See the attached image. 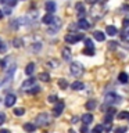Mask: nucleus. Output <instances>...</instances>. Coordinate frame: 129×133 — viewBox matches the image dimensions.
Here are the masks:
<instances>
[{"mask_svg": "<svg viewBox=\"0 0 129 133\" xmlns=\"http://www.w3.org/2000/svg\"><path fill=\"white\" fill-rule=\"evenodd\" d=\"M50 123V118L47 112H42V114L37 115V118L35 121V126H46V125Z\"/></svg>", "mask_w": 129, "mask_h": 133, "instance_id": "1", "label": "nucleus"}, {"mask_svg": "<svg viewBox=\"0 0 129 133\" xmlns=\"http://www.w3.org/2000/svg\"><path fill=\"white\" fill-rule=\"evenodd\" d=\"M69 71H71V74H72L74 76L79 78V76L83 74V66L79 64V62H72V64H71V66H69Z\"/></svg>", "mask_w": 129, "mask_h": 133, "instance_id": "2", "label": "nucleus"}, {"mask_svg": "<svg viewBox=\"0 0 129 133\" xmlns=\"http://www.w3.org/2000/svg\"><path fill=\"white\" fill-rule=\"evenodd\" d=\"M82 39H83L82 33H67L65 35V42L69 44H74V43H76L78 40H82Z\"/></svg>", "mask_w": 129, "mask_h": 133, "instance_id": "3", "label": "nucleus"}, {"mask_svg": "<svg viewBox=\"0 0 129 133\" xmlns=\"http://www.w3.org/2000/svg\"><path fill=\"white\" fill-rule=\"evenodd\" d=\"M64 107H65V103L62 101V100H58L56 103V105H54V108H53V115L60 116L62 114V111H64Z\"/></svg>", "mask_w": 129, "mask_h": 133, "instance_id": "4", "label": "nucleus"}, {"mask_svg": "<svg viewBox=\"0 0 129 133\" xmlns=\"http://www.w3.org/2000/svg\"><path fill=\"white\" fill-rule=\"evenodd\" d=\"M121 96H118V94H115V93H108L107 96H106V104H117V103H121Z\"/></svg>", "mask_w": 129, "mask_h": 133, "instance_id": "5", "label": "nucleus"}, {"mask_svg": "<svg viewBox=\"0 0 129 133\" xmlns=\"http://www.w3.org/2000/svg\"><path fill=\"white\" fill-rule=\"evenodd\" d=\"M35 82H36V79L35 78H28L27 81H24L22 83H21V90H29L31 87L35 86Z\"/></svg>", "mask_w": 129, "mask_h": 133, "instance_id": "6", "label": "nucleus"}, {"mask_svg": "<svg viewBox=\"0 0 129 133\" xmlns=\"http://www.w3.org/2000/svg\"><path fill=\"white\" fill-rule=\"evenodd\" d=\"M15 101H17V97H15L14 94H7L6 96V100H4V105L10 108V107H12L15 104Z\"/></svg>", "mask_w": 129, "mask_h": 133, "instance_id": "7", "label": "nucleus"}, {"mask_svg": "<svg viewBox=\"0 0 129 133\" xmlns=\"http://www.w3.org/2000/svg\"><path fill=\"white\" fill-rule=\"evenodd\" d=\"M115 115V108H108L106 116H104V122H112V118Z\"/></svg>", "mask_w": 129, "mask_h": 133, "instance_id": "8", "label": "nucleus"}, {"mask_svg": "<svg viewBox=\"0 0 129 133\" xmlns=\"http://www.w3.org/2000/svg\"><path fill=\"white\" fill-rule=\"evenodd\" d=\"M46 10L49 11V14H53L54 11H56V3L53 2V0H49V2H46Z\"/></svg>", "mask_w": 129, "mask_h": 133, "instance_id": "9", "label": "nucleus"}, {"mask_svg": "<svg viewBox=\"0 0 129 133\" xmlns=\"http://www.w3.org/2000/svg\"><path fill=\"white\" fill-rule=\"evenodd\" d=\"M76 25H78V28H81V29H89V28H90V24L87 22L85 18H81V19L76 22Z\"/></svg>", "mask_w": 129, "mask_h": 133, "instance_id": "10", "label": "nucleus"}, {"mask_svg": "<svg viewBox=\"0 0 129 133\" xmlns=\"http://www.w3.org/2000/svg\"><path fill=\"white\" fill-rule=\"evenodd\" d=\"M106 33L108 36H115L117 33H118V29H117L115 26H112V25H108V26L106 28Z\"/></svg>", "mask_w": 129, "mask_h": 133, "instance_id": "11", "label": "nucleus"}, {"mask_svg": "<svg viewBox=\"0 0 129 133\" xmlns=\"http://www.w3.org/2000/svg\"><path fill=\"white\" fill-rule=\"evenodd\" d=\"M93 36H94V39L99 40V42H104V40H106V35H104L101 31H94Z\"/></svg>", "mask_w": 129, "mask_h": 133, "instance_id": "12", "label": "nucleus"}, {"mask_svg": "<svg viewBox=\"0 0 129 133\" xmlns=\"http://www.w3.org/2000/svg\"><path fill=\"white\" fill-rule=\"evenodd\" d=\"M54 21V17H53V14H46L43 18H42V22L43 24H46V25H51V22Z\"/></svg>", "mask_w": 129, "mask_h": 133, "instance_id": "13", "label": "nucleus"}, {"mask_svg": "<svg viewBox=\"0 0 129 133\" xmlns=\"http://www.w3.org/2000/svg\"><path fill=\"white\" fill-rule=\"evenodd\" d=\"M76 11H78V15L81 17V18H83V17H85V14H86L85 7H83L82 3H78V4H76Z\"/></svg>", "mask_w": 129, "mask_h": 133, "instance_id": "14", "label": "nucleus"}, {"mask_svg": "<svg viewBox=\"0 0 129 133\" xmlns=\"http://www.w3.org/2000/svg\"><path fill=\"white\" fill-rule=\"evenodd\" d=\"M24 129H25V130H27L28 133H33V132L36 130V126H35V125H33L32 122H27V123L24 125Z\"/></svg>", "mask_w": 129, "mask_h": 133, "instance_id": "15", "label": "nucleus"}, {"mask_svg": "<svg viewBox=\"0 0 129 133\" xmlns=\"http://www.w3.org/2000/svg\"><path fill=\"white\" fill-rule=\"evenodd\" d=\"M81 119L85 125H89V123H92V121H93V115L92 114H85V115H82Z\"/></svg>", "mask_w": 129, "mask_h": 133, "instance_id": "16", "label": "nucleus"}, {"mask_svg": "<svg viewBox=\"0 0 129 133\" xmlns=\"http://www.w3.org/2000/svg\"><path fill=\"white\" fill-rule=\"evenodd\" d=\"M33 71H35V64H33V62H29L27 65V68H25V74H27L28 76H31L33 74Z\"/></svg>", "mask_w": 129, "mask_h": 133, "instance_id": "17", "label": "nucleus"}, {"mask_svg": "<svg viewBox=\"0 0 129 133\" xmlns=\"http://www.w3.org/2000/svg\"><path fill=\"white\" fill-rule=\"evenodd\" d=\"M71 87H72V90H82L83 87H85V85H83L82 82H79V81H75L72 85H71Z\"/></svg>", "mask_w": 129, "mask_h": 133, "instance_id": "18", "label": "nucleus"}, {"mask_svg": "<svg viewBox=\"0 0 129 133\" xmlns=\"http://www.w3.org/2000/svg\"><path fill=\"white\" fill-rule=\"evenodd\" d=\"M118 81H119L121 83H128V81H129L128 74H126V72H121V74L118 75Z\"/></svg>", "mask_w": 129, "mask_h": 133, "instance_id": "19", "label": "nucleus"}, {"mask_svg": "<svg viewBox=\"0 0 129 133\" xmlns=\"http://www.w3.org/2000/svg\"><path fill=\"white\" fill-rule=\"evenodd\" d=\"M96 105H97V103L94 101V100H89L86 104H85V107H86V110H89V111H93L94 108H96Z\"/></svg>", "mask_w": 129, "mask_h": 133, "instance_id": "20", "label": "nucleus"}, {"mask_svg": "<svg viewBox=\"0 0 129 133\" xmlns=\"http://www.w3.org/2000/svg\"><path fill=\"white\" fill-rule=\"evenodd\" d=\"M58 86H60V89L65 90L67 87H68V82H67V79H58Z\"/></svg>", "mask_w": 129, "mask_h": 133, "instance_id": "21", "label": "nucleus"}, {"mask_svg": "<svg viewBox=\"0 0 129 133\" xmlns=\"http://www.w3.org/2000/svg\"><path fill=\"white\" fill-rule=\"evenodd\" d=\"M118 119H129V111H121V112H118Z\"/></svg>", "mask_w": 129, "mask_h": 133, "instance_id": "22", "label": "nucleus"}, {"mask_svg": "<svg viewBox=\"0 0 129 133\" xmlns=\"http://www.w3.org/2000/svg\"><path fill=\"white\" fill-rule=\"evenodd\" d=\"M62 58L64 60H71V50L69 49H62Z\"/></svg>", "mask_w": 129, "mask_h": 133, "instance_id": "23", "label": "nucleus"}, {"mask_svg": "<svg viewBox=\"0 0 129 133\" xmlns=\"http://www.w3.org/2000/svg\"><path fill=\"white\" fill-rule=\"evenodd\" d=\"M39 79L43 82H50V75L47 72H42V74H39Z\"/></svg>", "mask_w": 129, "mask_h": 133, "instance_id": "24", "label": "nucleus"}, {"mask_svg": "<svg viewBox=\"0 0 129 133\" xmlns=\"http://www.w3.org/2000/svg\"><path fill=\"white\" fill-rule=\"evenodd\" d=\"M83 54H86V56H93V54H94V49L93 47H85V49H83Z\"/></svg>", "mask_w": 129, "mask_h": 133, "instance_id": "25", "label": "nucleus"}, {"mask_svg": "<svg viewBox=\"0 0 129 133\" xmlns=\"http://www.w3.org/2000/svg\"><path fill=\"white\" fill-rule=\"evenodd\" d=\"M12 44H14V47H21V46L24 44V42L22 39H20V37H17V39L12 40Z\"/></svg>", "mask_w": 129, "mask_h": 133, "instance_id": "26", "label": "nucleus"}, {"mask_svg": "<svg viewBox=\"0 0 129 133\" xmlns=\"http://www.w3.org/2000/svg\"><path fill=\"white\" fill-rule=\"evenodd\" d=\"M40 91V87L39 86H33V87H31V89L28 90V93L29 94H36V93H39Z\"/></svg>", "mask_w": 129, "mask_h": 133, "instance_id": "27", "label": "nucleus"}, {"mask_svg": "<svg viewBox=\"0 0 129 133\" xmlns=\"http://www.w3.org/2000/svg\"><path fill=\"white\" fill-rule=\"evenodd\" d=\"M103 130H104L103 125H96V126L93 128V130H92V133H101Z\"/></svg>", "mask_w": 129, "mask_h": 133, "instance_id": "28", "label": "nucleus"}, {"mask_svg": "<svg viewBox=\"0 0 129 133\" xmlns=\"http://www.w3.org/2000/svg\"><path fill=\"white\" fill-rule=\"evenodd\" d=\"M24 114H25L24 108H15V110H14V115H17V116H21V115H24Z\"/></svg>", "mask_w": 129, "mask_h": 133, "instance_id": "29", "label": "nucleus"}, {"mask_svg": "<svg viewBox=\"0 0 129 133\" xmlns=\"http://www.w3.org/2000/svg\"><path fill=\"white\" fill-rule=\"evenodd\" d=\"M47 101L49 103H57L58 101V97H57L56 94H51V96H49V97H47Z\"/></svg>", "mask_w": 129, "mask_h": 133, "instance_id": "30", "label": "nucleus"}, {"mask_svg": "<svg viewBox=\"0 0 129 133\" xmlns=\"http://www.w3.org/2000/svg\"><path fill=\"white\" fill-rule=\"evenodd\" d=\"M47 65L50 66V68H56V66L58 65V61H57V60H51V61L47 62Z\"/></svg>", "mask_w": 129, "mask_h": 133, "instance_id": "31", "label": "nucleus"}, {"mask_svg": "<svg viewBox=\"0 0 129 133\" xmlns=\"http://www.w3.org/2000/svg\"><path fill=\"white\" fill-rule=\"evenodd\" d=\"M114 132L115 133H125V132H126V128H125V126H118V128H115Z\"/></svg>", "mask_w": 129, "mask_h": 133, "instance_id": "32", "label": "nucleus"}, {"mask_svg": "<svg viewBox=\"0 0 129 133\" xmlns=\"http://www.w3.org/2000/svg\"><path fill=\"white\" fill-rule=\"evenodd\" d=\"M6 50H7V46L3 43L2 39H0V53H6Z\"/></svg>", "mask_w": 129, "mask_h": 133, "instance_id": "33", "label": "nucleus"}, {"mask_svg": "<svg viewBox=\"0 0 129 133\" xmlns=\"http://www.w3.org/2000/svg\"><path fill=\"white\" fill-rule=\"evenodd\" d=\"M111 128H112V125H111V122H106V123H104V126H103V129H104V130H111Z\"/></svg>", "mask_w": 129, "mask_h": 133, "instance_id": "34", "label": "nucleus"}, {"mask_svg": "<svg viewBox=\"0 0 129 133\" xmlns=\"http://www.w3.org/2000/svg\"><path fill=\"white\" fill-rule=\"evenodd\" d=\"M6 122V115H4V112H0V125H3Z\"/></svg>", "mask_w": 129, "mask_h": 133, "instance_id": "35", "label": "nucleus"}, {"mask_svg": "<svg viewBox=\"0 0 129 133\" xmlns=\"http://www.w3.org/2000/svg\"><path fill=\"white\" fill-rule=\"evenodd\" d=\"M85 44H86V47H93V42H92L90 39H86L85 40Z\"/></svg>", "mask_w": 129, "mask_h": 133, "instance_id": "36", "label": "nucleus"}, {"mask_svg": "<svg viewBox=\"0 0 129 133\" xmlns=\"http://www.w3.org/2000/svg\"><path fill=\"white\" fill-rule=\"evenodd\" d=\"M3 14H7V15H10V14H11V8H10V7H4V10H3Z\"/></svg>", "mask_w": 129, "mask_h": 133, "instance_id": "37", "label": "nucleus"}, {"mask_svg": "<svg viewBox=\"0 0 129 133\" xmlns=\"http://www.w3.org/2000/svg\"><path fill=\"white\" fill-rule=\"evenodd\" d=\"M81 132H82V133H87V125H85V123L82 125V128H81Z\"/></svg>", "mask_w": 129, "mask_h": 133, "instance_id": "38", "label": "nucleus"}, {"mask_svg": "<svg viewBox=\"0 0 129 133\" xmlns=\"http://www.w3.org/2000/svg\"><path fill=\"white\" fill-rule=\"evenodd\" d=\"M8 6H10V7H14L15 6V4H17V0H8Z\"/></svg>", "mask_w": 129, "mask_h": 133, "instance_id": "39", "label": "nucleus"}, {"mask_svg": "<svg viewBox=\"0 0 129 133\" xmlns=\"http://www.w3.org/2000/svg\"><path fill=\"white\" fill-rule=\"evenodd\" d=\"M117 46H118L117 42H110V49H117Z\"/></svg>", "mask_w": 129, "mask_h": 133, "instance_id": "40", "label": "nucleus"}, {"mask_svg": "<svg viewBox=\"0 0 129 133\" xmlns=\"http://www.w3.org/2000/svg\"><path fill=\"white\" fill-rule=\"evenodd\" d=\"M122 25H124V26H129V18H125L122 21Z\"/></svg>", "mask_w": 129, "mask_h": 133, "instance_id": "41", "label": "nucleus"}, {"mask_svg": "<svg viewBox=\"0 0 129 133\" xmlns=\"http://www.w3.org/2000/svg\"><path fill=\"white\" fill-rule=\"evenodd\" d=\"M122 10L126 11V12H129V6H128V4H124V6H122Z\"/></svg>", "mask_w": 129, "mask_h": 133, "instance_id": "42", "label": "nucleus"}, {"mask_svg": "<svg viewBox=\"0 0 129 133\" xmlns=\"http://www.w3.org/2000/svg\"><path fill=\"white\" fill-rule=\"evenodd\" d=\"M0 133H10V130H7V129H2V130H0Z\"/></svg>", "mask_w": 129, "mask_h": 133, "instance_id": "43", "label": "nucleus"}, {"mask_svg": "<svg viewBox=\"0 0 129 133\" xmlns=\"http://www.w3.org/2000/svg\"><path fill=\"white\" fill-rule=\"evenodd\" d=\"M87 3H90V4H93V3H96V0H86Z\"/></svg>", "mask_w": 129, "mask_h": 133, "instance_id": "44", "label": "nucleus"}, {"mask_svg": "<svg viewBox=\"0 0 129 133\" xmlns=\"http://www.w3.org/2000/svg\"><path fill=\"white\" fill-rule=\"evenodd\" d=\"M3 15H4V14H3V10H0V19L3 18Z\"/></svg>", "mask_w": 129, "mask_h": 133, "instance_id": "45", "label": "nucleus"}, {"mask_svg": "<svg viewBox=\"0 0 129 133\" xmlns=\"http://www.w3.org/2000/svg\"><path fill=\"white\" fill-rule=\"evenodd\" d=\"M0 2H2L3 4H7V3H8V0H0Z\"/></svg>", "mask_w": 129, "mask_h": 133, "instance_id": "46", "label": "nucleus"}, {"mask_svg": "<svg viewBox=\"0 0 129 133\" xmlns=\"http://www.w3.org/2000/svg\"><path fill=\"white\" fill-rule=\"evenodd\" d=\"M69 133H75V132H74V130H69Z\"/></svg>", "mask_w": 129, "mask_h": 133, "instance_id": "47", "label": "nucleus"}, {"mask_svg": "<svg viewBox=\"0 0 129 133\" xmlns=\"http://www.w3.org/2000/svg\"><path fill=\"white\" fill-rule=\"evenodd\" d=\"M128 35H129V32H128Z\"/></svg>", "mask_w": 129, "mask_h": 133, "instance_id": "48", "label": "nucleus"}]
</instances>
